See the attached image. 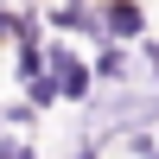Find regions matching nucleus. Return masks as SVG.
Returning a JSON list of instances; mask_svg holds the SVG:
<instances>
[{
  "label": "nucleus",
  "instance_id": "obj_4",
  "mask_svg": "<svg viewBox=\"0 0 159 159\" xmlns=\"http://www.w3.org/2000/svg\"><path fill=\"white\" fill-rule=\"evenodd\" d=\"M153 140H159V127H153Z\"/></svg>",
  "mask_w": 159,
  "mask_h": 159
},
{
  "label": "nucleus",
  "instance_id": "obj_5",
  "mask_svg": "<svg viewBox=\"0 0 159 159\" xmlns=\"http://www.w3.org/2000/svg\"><path fill=\"white\" fill-rule=\"evenodd\" d=\"M0 134H7V127H0Z\"/></svg>",
  "mask_w": 159,
  "mask_h": 159
},
{
  "label": "nucleus",
  "instance_id": "obj_1",
  "mask_svg": "<svg viewBox=\"0 0 159 159\" xmlns=\"http://www.w3.org/2000/svg\"><path fill=\"white\" fill-rule=\"evenodd\" d=\"M96 25H102V45H140L147 38V7L140 0H96Z\"/></svg>",
  "mask_w": 159,
  "mask_h": 159
},
{
  "label": "nucleus",
  "instance_id": "obj_2",
  "mask_svg": "<svg viewBox=\"0 0 159 159\" xmlns=\"http://www.w3.org/2000/svg\"><path fill=\"white\" fill-rule=\"evenodd\" d=\"M121 153H127V159H159V140H153V127H134V134H121Z\"/></svg>",
  "mask_w": 159,
  "mask_h": 159
},
{
  "label": "nucleus",
  "instance_id": "obj_3",
  "mask_svg": "<svg viewBox=\"0 0 159 159\" xmlns=\"http://www.w3.org/2000/svg\"><path fill=\"white\" fill-rule=\"evenodd\" d=\"M38 115L25 108V102H0V127H32Z\"/></svg>",
  "mask_w": 159,
  "mask_h": 159
}]
</instances>
